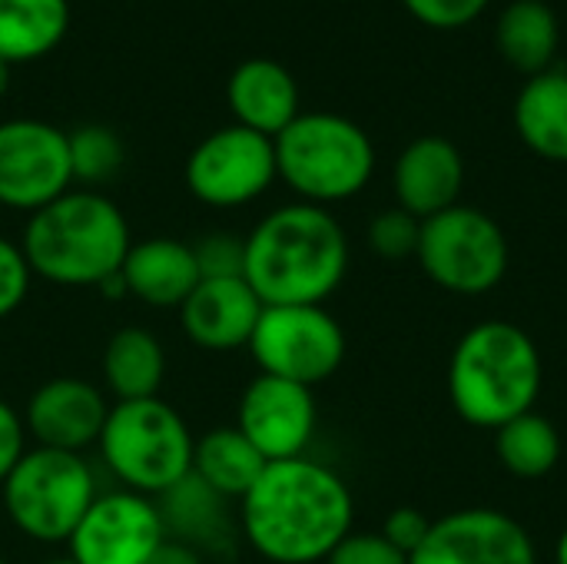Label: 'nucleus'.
Listing matches in <instances>:
<instances>
[{"label":"nucleus","mask_w":567,"mask_h":564,"mask_svg":"<svg viewBox=\"0 0 567 564\" xmlns=\"http://www.w3.org/2000/svg\"><path fill=\"white\" fill-rule=\"evenodd\" d=\"M355 502L339 472L316 459L266 462L239 499V525L256 555L272 564H319L352 532Z\"/></svg>","instance_id":"obj_1"},{"label":"nucleus","mask_w":567,"mask_h":564,"mask_svg":"<svg viewBox=\"0 0 567 564\" xmlns=\"http://www.w3.org/2000/svg\"><path fill=\"white\" fill-rule=\"evenodd\" d=\"M346 269L349 239L326 206L286 203L246 236L243 279L262 306H326Z\"/></svg>","instance_id":"obj_2"},{"label":"nucleus","mask_w":567,"mask_h":564,"mask_svg":"<svg viewBox=\"0 0 567 564\" xmlns=\"http://www.w3.org/2000/svg\"><path fill=\"white\" fill-rule=\"evenodd\" d=\"M133 246L123 209L96 189H66L30 213L20 249L33 276L53 286H103L120 276Z\"/></svg>","instance_id":"obj_3"},{"label":"nucleus","mask_w":567,"mask_h":564,"mask_svg":"<svg viewBox=\"0 0 567 564\" xmlns=\"http://www.w3.org/2000/svg\"><path fill=\"white\" fill-rule=\"evenodd\" d=\"M545 366L535 339L505 319L472 326L449 362L452 409L475 429H502L505 422L535 412Z\"/></svg>","instance_id":"obj_4"},{"label":"nucleus","mask_w":567,"mask_h":564,"mask_svg":"<svg viewBox=\"0 0 567 564\" xmlns=\"http://www.w3.org/2000/svg\"><path fill=\"white\" fill-rule=\"evenodd\" d=\"M272 143L279 180L299 203H346L359 196L375 173L369 133L339 113H299Z\"/></svg>","instance_id":"obj_5"},{"label":"nucleus","mask_w":567,"mask_h":564,"mask_svg":"<svg viewBox=\"0 0 567 564\" xmlns=\"http://www.w3.org/2000/svg\"><path fill=\"white\" fill-rule=\"evenodd\" d=\"M96 445L110 475L146 499H159L193 472L196 439L186 419L159 396L110 406Z\"/></svg>","instance_id":"obj_6"},{"label":"nucleus","mask_w":567,"mask_h":564,"mask_svg":"<svg viewBox=\"0 0 567 564\" xmlns=\"http://www.w3.org/2000/svg\"><path fill=\"white\" fill-rule=\"evenodd\" d=\"M96 495L83 455L37 445L20 455L0 485V509L20 535L40 545H66Z\"/></svg>","instance_id":"obj_7"},{"label":"nucleus","mask_w":567,"mask_h":564,"mask_svg":"<svg viewBox=\"0 0 567 564\" xmlns=\"http://www.w3.org/2000/svg\"><path fill=\"white\" fill-rule=\"evenodd\" d=\"M415 259L445 293L485 296L508 273V239L488 213L458 203L422 219Z\"/></svg>","instance_id":"obj_8"},{"label":"nucleus","mask_w":567,"mask_h":564,"mask_svg":"<svg viewBox=\"0 0 567 564\" xmlns=\"http://www.w3.org/2000/svg\"><path fill=\"white\" fill-rule=\"evenodd\" d=\"M262 376L316 389L346 359V332L326 306H262L246 346Z\"/></svg>","instance_id":"obj_9"},{"label":"nucleus","mask_w":567,"mask_h":564,"mask_svg":"<svg viewBox=\"0 0 567 564\" xmlns=\"http://www.w3.org/2000/svg\"><path fill=\"white\" fill-rule=\"evenodd\" d=\"M276 180V143L239 123L203 136L186 160L189 193L213 209L246 206Z\"/></svg>","instance_id":"obj_10"},{"label":"nucleus","mask_w":567,"mask_h":564,"mask_svg":"<svg viewBox=\"0 0 567 564\" xmlns=\"http://www.w3.org/2000/svg\"><path fill=\"white\" fill-rule=\"evenodd\" d=\"M73 186L66 133L47 120L0 123V206L37 213Z\"/></svg>","instance_id":"obj_11"},{"label":"nucleus","mask_w":567,"mask_h":564,"mask_svg":"<svg viewBox=\"0 0 567 564\" xmlns=\"http://www.w3.org/2000/svg\"><path fill=\"white\" fill-rule=\"evenodd\" d=\"M163 542L166 529L156 502L116 489L93 499L66 545L76 564H150Z\"/></svg>","instance_id":"obj_12"},{"label":"nucleus","mask_w":567,"mask_h":564,"mask_svg":"<svg viewBox=\"0 0 567 564\" xmlns=\"http://www.w3.org/2000/svg\"><path fill=\"white\" fill-rule=\"evenodd\" d=\"M409 564H538L525 525L498 509H462L432 522Z\"/></svg>","instance_id":"obj_13"},{"label":"nucleus","mask_w":567,"mask_h":564,"mask_svg":"<svg viewBox=\"0 0 567 564\" xmlns=\"http://www.w3.org/2000/svg\"><path fill=\"white\" fill-rule=\"evenodd\" d=\"M316 399L312 389L276 376H256L239 399L236 429L256 445L266 462H286L306 455L316 435Z\"/></svg>","instance_id":"obj_14"},{"label":"nucleus","mask_w":567,"mask_h":564,"mask_svg":"<svg viewBox=\"0 0 567 564\" xmlns=\"http://www.w3.org/2000/svg\"><path fill=\"white\" fill-rule=\"evenodd\" d=\"M106 416V396L93 382L56 376L30 396L23 425L37 445L80 455L86 445L100 442Z\"/></svg>","instance_id":"obj_15"},{"label":"nucleus","mask_w":567,"mask_h":564,"mask_svg":"<svg viewBox=\"0 0 567 564\" xmlns=\"http://www.w3.org/2000/svg\"><path fill=\"white\" fill-rule=\"evenodd\" d=\"M262 316V302L243 276L199 279L189 299L179 306V326L186 339L206 352H233L249 346Z\"/></svg>","instance_id":"obj_16"},{"label":"nucleus","mask_w":567,"mask_h":564,"mask_svg":"<svg viewBox=\"0 0 567 564\" xmlns=\"http://www.w3.org/2000/svg\"><path fill=\"white\" fill-rule=\"evenodd\" d=\"M392 186H395L399 209L412 213L415 219L439 216L458 206L465 186V160L452 140L419 136L399 153L392 170Z\"/></svg>","instance_id":"obj_17"},{"label":"nucleus","mask_w":567,"mask_h":564,"mask_svg":"<svg viewBox=\"0 0 567 564\" xmlns=\"http://www.w3.org/2000/svg\"><path fill=\"white\" fill-rule=\"evenodd\" d=\"M226 103L239 126L276 140L302 110L296 76L269 57L243 60L226 83Z\"/></svg>","instance_id":"obj_18"},{"label":"nucleus","mask_w":567,"mask_h":564,"mask_svg":"<svg viewBox=\"0 0 567 564\" xmlns=\"http://www.w3.org/2000/svg\"><path fill=\"white\" fill-rule=\"evenodd\" d=\"M120 276L126 296L153 309H179L189 299V293L199 286L193 243L173 236H150L133 243Z\"/></svg>","instance_id":"obj_19"},{"label":"nucleus","mask_w":567,"mask_h":564,"mask_svg":"<svg viewBox=\"0 0 567 564\" xmlns=\"http://www.w3.org/2000/svg\"><path fill=\"white\" fill-rule=\"evenodd\" d=\"M515 130L535 156L567 163V70L551 66L525 80L515 100Z\"/></svg>","instance_id":"obj_20"},{"label":"nucleus","mask_w":567,"mask_h":564,"mask_svg":"<svg viewBox=\"0 0 567 564\" xmlns=\"http://www.w3.org/2000/svg\"><path fill=\"white\" fill-rule=\"evenodd\" d=\"M219 492H213L203 479H196L193 472L176 482L173 489H166L156 499L166 539L183 542L189 548H219L229 539V512Z\"/></svg>","instance_id":"obj_21"},{"label":"nucleus","mask_w":567,"mask_h":564,"mask_svg":"<svg viewBox=\"0 0 567 564\" xmlns=\"http://www.w3.org/2000/svg\"><path fill=\"white\" fill-rule=\"evenodd\" d=\"M103 379L116 402H136L159 396L166 379V352L163 342L140 326H126L110 336L103 349Z\"/></svg>","instance_id":"obj_22"},{"label":"nucleus","mask_w":567,"mask_h":564,"mask_svg":"<svg viewBox=\"0 0 567 564\" xmlns=\"http://www.w3.org/2000/svg\"><path fill=\"white\" fill-rule=\"evenodd\" d=\"M498 53L525 76L545 73L555 63L561 30L558 17L545 0H515L502 10L495 23Z\"/></svg>","instance_id":"obj_23"},{"label":"nucleus","mask_w":567,"mask_h":564,"mask_svg":"<svg viewBox=\"0 0 567 564\" xmlns=\"http://www.w3.org/2000/svg\"><path fill=\"white\" fill-rule=\"evenodd\" d=\"M66 27V0H0V60L13 66L53 53Z\"/></svg>","instance_id":"obj_24"},{"label":"nucleus","mask_w":567,"mask_h":564,"mask_svg":"<svg viewBox=\"0 0 567 564\" xmlns=\"http://www.w3.org/2000/svg\"><path fill=\"white\" fill-rule=\"evenodd\" d=\"M262 469H266V459L236 425H219L196 439L193 475L203 479L213 492H219L229 502L233 499L239 502L256 485Z\"/></svg>","instance_id":"obj_25"},{"label":"nucleus","mask_w":567,"mask_h":564,"mask_svg":"<svg viewBox=\"0 0 567 564\" xmlns=\"http://www.w3.org/2000/svg\"><path fill=\"white\" fill-rule=\"evenodd\" d=\"M495 449L515 479H545L561 459V435L545 416L525 412L495 432Z\"/></svg>","instance_id":"obj_26"},{"label":"nucleus","mask_w":567,"mask_h":564,"mask_svg":"<svg viewBox=\"0 0 567 564\" xmlns=\"http://www.w3.org/2000/svg\"><path fill=\"white\" fill-rule=\"evenodd\" d=\"M70 143V170L73 183L83 186H100L113 180L123 166V140L100 123H86L73 133H66Z\"/></svg>","instance_id":"obj_27"},{"label":"nucleus","mask_w":567,"mask_h":564,"mask_svg":"<svg viewBox=\"0 0 567 564\" xmlns=\"http://www.w3.org/2000/svg\"><path fill=\"white\" fill-rule=\"evenodd\" d=\"M419 233H422V219L395 206L369 223V246L382 259H409L419 249Z\"/></svg>","instance_id":"obj_28"},{"label":"nucleus","mask_w":567,"mask_h":564,"mask_svg":"<svg viewBox=\"0 0 567 564\" xmlns=\"http://www.w3.org/2000/svg\"><path fill=\"white\" fill-rule=\"evenodd\" d=\"M193 256H196V266H199V279H233V276H243L246 236L209 233L199 243H193Z\"/></svg>","instance_id":"obj_29"},{"label":"nucleus","mask_w":567,"mask_h":564,"mask_svg":"<svg viewBox=\"0 0 567 564\" xmlns=\"http://www.w3.org/2000/svg\"><path fill=\"white\" fill-rule=\"evenodd\" d=\"M492 0H402V7L432 30H462L475 23Z\"/></svg>","instance_id":"obj_30"},{"label":"nucleus","mask_w":567,"mask_h":564,"mask_svg":"<svg viewBox=\"0 0 567 564\" xmlns=\"http://www.w3.org/2000/svg\"><path fill=\"white\" fill-rule=\"evenodd\" d=\"M30 266L27 256L20 249V243L0 236V319H7L10 312H17L30 293Z\"/></svg>","instance_id":"obj_31"},{"label":"nucleus","mask_w":567,"mask_h":564,"mask_svg":"<svg viewBox=\"0 0 567 564\" xmlns=\"http://www.w3.org/2000/svg\"><path fill=\"white\" fill-rule=\"evenodd\" d=\"M322 564H409V555L389 545L382 532H349Z\"/></svg>","instance_id":"obj_32"},{"label":"nucleus","mask_w":567,"mask_h":564,"mask_svg":"<svg viewBox=\"0 0 567 564\" xmlns=\"http://www.w3.org/2000/svg\"><path fill=\"white\" fill-rule=\"evenodd\" d=\"M429 529H432V522L419 509H395L382 525V539L389 545H395L402 555H412L425 542Z\"/></svg>","instance_id":"obj_33"},{"label":"nucleus","mask_w":567,"mask_h":564,"mask_svg":"<svg viewBox=\"0 0 567 564\" xmlns=\"http://www.w3.org/2000/svg\"><path fill=\"white\" fill-rule=\"evenodd\" d=\"M23 452H27V425L17 416V409L0 399V485L7 482V475L13 472Z\"/></svg>","instance_id":"obj_34"},{"label":"nucleus","mask_w":567,"mask_h":564,"mask_svg":"<svg viewBox=\"0 0 567 564\" xmlns=\"http://www.w3.org/2000/svg\"><path fill=\"white\" fill-rule=\"evenodd\" d=\"M150 564H203V558H199V552H196V548H189V545H183V542L166 539V542L159 545V552L150 558Z\"/></svg>","instance_id":"obj_35"},{"label":"nucleus","mask_w":567,"mask_h":564,"mask_svg":"<svg viewBox=\"0 0 567 564\" xmlns=\"http://www.w3.org/2000/svg\"><path fill=\"white\" fill-rule=\"evenodd\" d=\"M555 564H567V529L561 532L558 545H555Z\"/></svg>","instance_id":"obj_36"},{"label":"nucleus","mask_w":567,"mask_h":564,"mask_svg":"<svg viewBox=\"0 0 567 564\" xmlns=\"http://www.w3.org/2000/svg\"><path fill=\"white\" fill-rule=\"evenodd\" d=\"M7 86H10V63L0 60V96L7 93Z\"/></svg>","instance_id":"obj_37"},{"label":"nucleus","mask_w":567,"mask_h":564,"mask_svg":"<svg viewBox=\"0 0 567 564\" xmlns=\"http://www.w3.org/2000/svg\"><path fill=\"white\" fill-rule=\"evenodd\" d=\"M43 564H76V562H73V558L66 555V558H50V562H43Z\"/></svg>","instance_id":"obj_38"},{"label":"nucleus","mask_w":567,"mask_h":564,"mask_svg":"<svg viewBox=\"0 0 567 564\" xmlns=\"http://www.w3.org/2000/svg\"><path fill=\"white\" fill-rule=\"evenodd\" d=\"M0 519H3V509H0Z\"/></svg>","instance_id":"obj_39"},{"label":"nucleus","mask_w":567,"mask_h":564,"mask_svg":"<svg viewBox=\"0 0 567 564\" xmlns=\"http://www.w3.org/2000/svg\"><path fill=\"white\" fill-rule=\"evenodd\" d=\"M0 564H10V562H3V558H0Z\"/></svg>","instance_id":"obj_40"}]
</instances>
